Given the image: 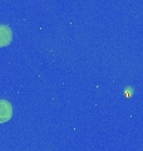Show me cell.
Segmentation results:
<instances>
[{"label": "cell", "mask_w": 143, "mask_h": 151, "mask_svg": "<svg viewBox=\"0 0 143 151\" xmlns=\"http://www.w3.org/2000/svg\"><path fill=\"white\" fill-rule=\"evenodd\" d=\"M13 117V106L6 100H0V124H5Z\"/></svg>", "instance_id": "cell-1"}, {"label": "cell", "mask_w": 143, "mask_h": 151, "mask_svg": "<svg viewBox=\"0 0 143 151\" xmlns=\"http://www.w3.org/2000/svg\"><path fill=\"white\" fill-rule=\"evenodd\" d=\"M13 40V32L8 25L0 24V48L8 47Z\"/></svg>", "instance_id": "cell-2"}]
</instances>
